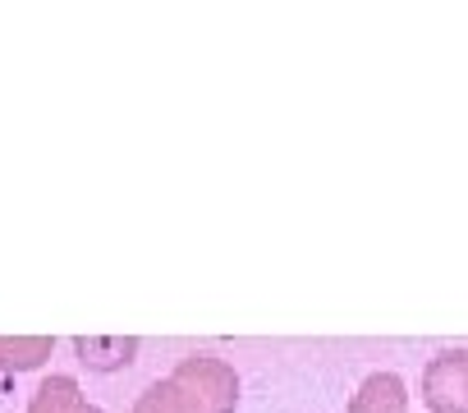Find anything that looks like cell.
I'll list each match as a JSON object with an SVG mask.
<instances>
[{
    "instance_id": "obj_1",
    "label": "cell",
    "mask_w": 468,
    "mask_h": 413,
    "mask_svg": "<svg viewBox=\"0 0 468 413\" xmlns=\"http://www.w3.org/2000/svg\"><path fill=\"white\" fill-rule=\"evenodd\" d=\"M239 408V372L220 354H188L161 381H152L133 413H234Z\"/></svg>"
},
{
    "instance_id": "obj_2",
    "label": "cell",
    "mask_w": 468,
    "mask_h": 413,
    "mask_svg": "<svg viewBox=\"0 0 468 413\" xmlns=\"http://www.w3.org/2000/svg\"><path fill=\"white\" fill-rule=\"evenodd\" d=\"M418 395L431 413H468V344L427 358Z\"/></svg>"
},
{
    "instance_id": "obj_3",
    "label": "cell",
    "mask_w": 468,
    "mask_h": 413,
    "mask_svg": "<svg viewBox=\"0 0 468 413\" xmlns=\"http://www.w3.org/2000/svg\"><path fill=\"white\" fill-rule=\"evenodd\" d=\"M349 413H409V386L399 372H372L358 381Z\"/></svg>"
},
{
    "instance_id": "obj_4",
    "label": "cell",
    "mask_w": 468,
    "mask_h": 413,
    "mask_svg": "<svg viewBox=\"0 0 468 413\" xmlns=\"http://www.w3.org/2000/svg\"><path fill=\"white\" fill-rule=\"evenodd\" d=\"M28 413H101V408L83 395V386H79L74 376L51 372V376L37 381V390H33V399H28Z\"/></svg>"
},
{
    "instance_id": "obj_5",
    "label": "cell",
    "mask_w": 468,
    "mask_h": 413,
    "mask_svg": "<svg viewBox=\"0 0 468 413\" xmlns=\"http://www.w3.org/2000/svg\"><path fill=\"white\" fill-rule=\"evenodd\" d=\"M51 349H56L51 335H19V340L0 335V372H33L51 358Z\"/></svg>"
},
{
    "instance_id": "obj_6",
    "label": "cell",
    "mask_w": 468,
    "mask_h": 413,
    "mask_svg": "<svg viewBox=\"0 0 468 413\" xmlns=\"http://www.w3.org/2000/svg\"><path fill=\"white\" fill-rule=\"evenodd\" d=\"M74 349H79V358H83L88 367H97V372H115V367L133 363L138 340H74Z\"/></svg>"
}]
</instances>
